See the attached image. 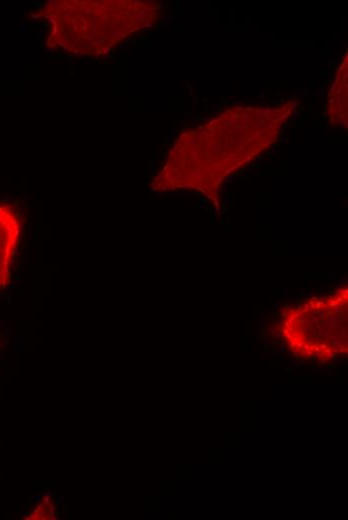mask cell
<instances>
[{"instance_id": "1", "label": "cell", "mask_w": 348, "mask_h": 520, "mask_svg": "<svg viewBox=\"0 0 348 520\" xmlns=\"http://www.w3.org/2000/svg\"><path fill=\"white\" fill-rule=\"evenodd\" d=\"M152 4L119 0H50L37 16L48 22L47 48L74 56L106 54L148 24Z\"/></svg>"}, {"instance_id": "2", "label": "cell", "mask_w": 348, "mask_h": 520, "mask_svg": "<svg viewBox=\"0 0 348 520\" xmlns=\"http://www.w3.org/2000/svg\"><path fill=\"white\" fill-rule=\"evenodd\" d=\"M20 237V221L13 208L0 204V289L7 285Z\"/></svg>"}, {"instance_id": "3", "label": "cell", "mask_w": 348, "mask_h": 520, "mask_svg": "<svg viewBox=\"0 0 348 520\" xmlns=\"http://www.w3.org/2000/svg\"><path fill=\"white\" fill-rule=\"evenodd\" d=\"M55 507L51 499L44 498L27 519H55Z\"/></svg>"}]
</instances>
